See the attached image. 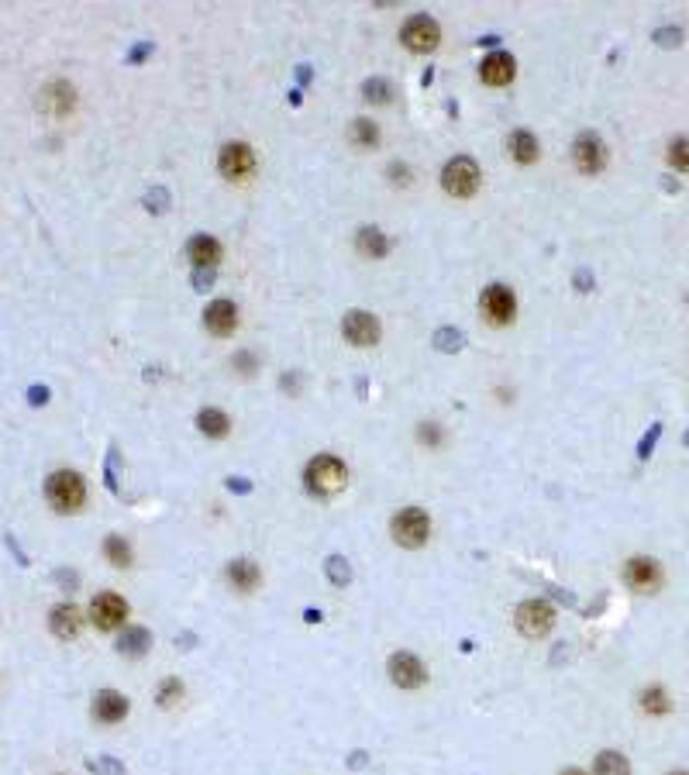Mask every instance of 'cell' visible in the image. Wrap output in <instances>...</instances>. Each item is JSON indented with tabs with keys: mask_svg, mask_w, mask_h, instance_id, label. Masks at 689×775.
I'll use <instances>...</instances> for the list:
<instances>
[{
	"mask_svg": "<svg viewBox=\"0 0 689 775\" xmlns=\"http://www.w3.org/2000/svg\"><path fill=\"white\" fill-rule=\"evenodd\" d=\"M418 444L421 448H442L445 444V427L438 421H421L418 424Z\"/></svg>",
	"mask_w": 689,
	"mask_h": 775,
	"instance_id": "f546056e",
	"label": "cell"
},
{
	"mask_svg": "<svg viewBox=\"0 0 689 775\" xmlns=\"http://www.w3.org/2000/svg\"><path fill=\"white\" fill-rule=\"evenodd\" d=\"M183 679H179V676H169V679H162V683H159V693H156V703L162 710H173L179 703V700H183Z\"/></svg>",
	"mask_w": 689,
	"mask_h": 775,
	"instance_id": "f1b7e54d",
	"label": "cell"
},
{
	"mask_svg": "<svg viewBox=\"0 0 689 775\" xmlns=\"http://www.w3.org/2000/svg\"><path fill=\"white\" fill-rule=\"evenodd\" d=\"M235 366H238V369H242L245 376H248V373H252V369H255V366H252V355H248V352H242V355H238V358H235Z\"/></svg>",
	"mask_w": 689,
	"mask_h": 775,
	"instance_id": "e575fe53",
	"label": "cell"
},
{
	"mask_svg": "<svg viewBox=\"0 0 689 775\" xmlns=\"http://www.w3.org/2000/svg\"><path fill=\"white\" fill-rule=\"evenodd\" d=\"M93 720L97 724H104V728H114V724H121V720H128V713H132V703H128V696L125 693H117V689H100L97 696H93Z\"/></svg>",
	"mask_w": 689,
	"mask_h": 775,
	"instance_id": "8fae6325",
	"label": "cell"
},
{
	"mask_svg": "<svg viewBox=\"0 0 689 775\" xmlns=\"http://www.w3.org/2000/svg\"><path fill=\"white\" fill-rule=\"evenodd\" d=\"M197 431H201L203 438H211V442H221L231 435V418L218 410V407H203L201 414H197Z\"/></svg>",
	"mask_w": 689,
	"mask_h": 775,
	"instance_id": "ffe728a7",
	"label": "cell"
},
{
	"mask_svg": "<svg viewBox=\"0 0 689 775\" xmlns=\"http://www.w3.org/2000/svg\"><path fill=\"white\" fill-rule=\"evenodd\" d=\"M362 97H366L369 104H390V100H393V87H390V80H369V83L362 87Z\"/></svg>",
	"mask_w": 689,
	"mask_h": 775,
	"instance_id": "1f68e13d",
	"label": "cell"
},
{
	"mask_svg": "<svg viewBox=\"0 0 689 775\" xmlns=\"http://www.w3.org/2000/svg\"><path fill=\"white\" fill-rule=\"evenodd\" d=\"M203 328L214 334V338H228V334L238 328V307L231 300H214L203 310Z\"/></svg>",
	"mask_w": 689,
	"mask_h": 775,
	"instance_id": "e0dca14e",
	"label": "cell"
},
{
	"mask_svg": "<svg viewBox=\"0 0 689 775\" xmlns=\"http://www.w3.org/2000/svg\"><path fill=\"white\" fill-rule=\"evenodd\" d=\"M304 489L317 496V500H334L349 489V465L341 462L338 455L324 452L314 455L311 462L304 465Z\"/></svg>",
	"mask_w": 689,
	"mask_h": 775,
	"instance_id": "6da1fadb",
	"label": "cell"
},
{
	"mask_svg": "<svg viewBox=\"0 0 689 775\" xmlns=\"http://www.w3.org/2000/svg\"><path fill=\"white\" fill-rule=\"evenodd\" d=\"M45 496H48V507L56 513H80L87 504V483L73 469H56L45 479Z\"/></svg>",
	"mask_w": 689,
	"mask_h": 775,
	"instance_id": "7a4b0ae2",
	"label": "cell"
},
{
	"mask_svg": "<svg viewBox=\"0 0 689 775\" xmlns=\"http://www.w3.org/2000/svg\"><path fill=\"white\" fill-rule=\"evenodd\" d=\"M573 159H576V166L582 173H603V166H607V149H603V142L597 134L582 132L576 138V149H573Z\"/></svg>",
	"mask_w": 689,
	"mask_h": 775,
	"instance_id": "9a60e30c",
	"label": "cell"
},
{
	"mask_svg": "<svg viewBox=\"0 0 689 775\" xmlns=\"http://www.w3.org/2000/svg\"><path fill=\"white\" fill-rule=\"evenodd\" d=\"M48 400V386H31V403H45Z\"/></svg>",
	"mask_w": 689,
	"mask_h": 775,
	"instance_id": "d590c367",
	"label": "cell"
},
{
	"mask_svg": "<svg viewBox=\"0 0 689 775\" xmlns=\"http://www.w3.org/2000/svg\"><path fill=\"white\" fill-rule=\"evenodd\" d=\"M93 769H97V772H104V775H125V769H121L117 762H111V758H100V762H93Z\"/></svg>",
	"mask_w": 689,
	"mask_h": 775,
	"instance_id": "836d02e7",
	"label": "cell"
},
{
	"mask_svg": "<svg viewBox=\"0 0 689 775\" xmlns=\"http://www.w3.org/2000/svg\"><path fill=\"white\" fill-rule=\"evenodd\" d=\"M48 631H52L59 642L80 638V631H83V614H80V607H76V603H56L52 614H48Z\"/></svg>",
	"mask_w": 689,
	"mask_h": 775,
	"instance_id": "5bb4252c",
	"label": "cell"
},
{
	"mask_svg": "<svg viewBox=\"0 0 689 775\" xmlns=\"http://www.w3.org/2000/svg\"><path fill=\"white\" fill-rule=\"evenodd\" d=\"M224 579H228V586L235 593H252V590L263 586V569L252 558H235V562L224 565Z\"/></svg>",
	"mask_w": 689,
	"mask_h": 775,
	"instance_id": "2e32d148",
	"label": "cell"
},
{
	"mask_svg": "<svg viewBox=\"0 0 689 775\" xmlns=\"http://www.w3.org/2000/svg\"><path fill=\"white\" fill-rule=\"evenodd\" d=\"M507 149H511V155L517 159V162H521V166L534 162V159H538V152H541V149H538V138H534L531 132H524V128H521V132H513L511 138H507Z\"/></svg>",
	"mask_w": 689,
	"mask_h": 775,
	"instance_id": "cb8c5ba5",
	"label": "cell"
},
{
	"mask_svg": "<svg viewBox=\"0 0 689 775\" xmlns=\"http://www.w3.org/2000/svg\"><path fill=\"white\" fill-rule=\"evenodd\" d=\"M642 710H645L648 717H666L668 710H672V700H668V693L662 686H648L642 693Z\"/></svg>",
	"mask_w": 689,
	"mask_h": 775,
	"instance_id": "83f0119b",
	"label": "cell"
},
{
	"mask_svg": "<svg viewBox=\"0 0 689 775\" xmlns=\"http://www.w3.org/2000/svg\"><path fill=\"white\" fill-rule=\"evenodd\" d=\"M149 648H152V634L145 627H125L117 638V651L125 659H142V655H149Z\"/></svg>",
	"mask_w": 689,
	"mask_h": 775,
	"instance_id": "44dd1931",
	"label": "cell"
},
{
	"mask_svg": "<svg viewBox=\"0 0 689 775\" xmlns=\"http://www.w3.org/2000/svg\"><path fill=\"white\" fill-rule=\"evenodd\" d=\"M513 627L524 634V638H545L552 627H556V607L548 603V599H524L521 607H517V614H513Z\"/></svg>",
	"mask_w": 689,
	"mask_h": 775,
	"instance_id": "277c9868",
	"label": "cell"
},
{
	"mask_svg": "<svg viewBox=\"0 0 689 775\" xmlns=\"http://www.w3.org/2000/svg\"><path fill=\"white\" fill-rule=\"evenodd\" d=\"M624 582L634 590V593H655L662 586V565L648 555H634L624 562Z\"/></svg>",
	"mask_w": 689,
	"mask_h": 775,
	"instance_id": "ba28073f",
	"label": "cell"
},
{
	"mask_svg": "<svg viewBox=\"0 0 689 775\" xmlns=\"http://www.w3.org/2000/svg\"><path fill=\"white\" fill-rule=\"evenodd\" d=\"M513 73H517V63H513V56L507 52H493L483 59V66H479V80L487 83V87H507L513 80Z\"/></svg>",
	"mask_w": 689,
	"mask_h": 775,
	"instance_id": "ac0fdd59",
	"label": "cell"
},
{
	"mask_svg": "<svg viewBox=\"0 0 689 775\" xmlns=\"http://www.w3.org/2000/svg\"><path fill=\"white\" fill-rule=\"evenodd\" d=\"M400 39L410 52H435L438 42H442V28H438L435 18H427V14H414L410 22L403 24Z\"/></svg>",
	"mask_w": 689,
	"mask_h": 775,
	"instance_id": "9c48e42d",
	"label": "cell"
},
{
	"mask_svg": "<svg viewBox=\"0 0 689 775\" xmlns=\"http://www.w3.org/2000/svg\"><path fill=\"white\" fill-rule=\"evenodd\" d=\"M386 676H390V683L397 689H403V693H414V689L427 686V679H431L427 665H424L414 651H393L390 662H386Z\"/></svg>",
	"mask_w": 689,
	"mask_h": 775,
	"instance_id": "8992f818",
	"label": "cell"
},
{
	"mask_svg": "<svg viewBox=\"0 0 689 775\" xmlns=\"http://www.w3.org/2000/svg\"><path fill=\"white\" fill-rule=\"evenodd\" d=\"M479 307H483L487 321H493V324H511L513 314H517V297H513L511 287H504V283H493V287L483 289V297H479Z\"/></svg>",
	"mask_w": 689,
	"mask_h": 775,
	"instance_id": "30bf717a",
	"label": "cell"
},
{
	"mask_svg": "<svg viewBox=\"0 0 689 775\" xmlns=\"http://www.w3.org/2000/svg\"><path fill=\"white\" fill-rule=\"evenodd\" d=\"M341 334H345V341H352L358 349H369L379 341V321L366 310H352L341 321Z\"/></svg>",
	"mask_w": 689,
	"mask_h": 775,
	"instance_id": "4fadbf2b",
	"label": "cell"
},
{
	"mask_svg": "<svg viewBox=\"0 0 689 775\" xmlns=\"http://www.w3.org/2000/svg\"><path fill=\"white\" fill-rule=\"evenodd\" d=\"M104 555H108V562H111L114 569H128L134 562L132 541H125L121 534H108V538H104Z\"/></svg>",
	"mask_w": 689,
	"mask_h": 775,
	"instance_id": "d4e9b609",
	"label": "cell"
},
{
	"mask_svg": "<svg viewBox=\"0 0 689 775\" xmlns=\"http://www.w3.org/2000/svg\"><path fill=\"white\" fill-rule=\"evenodd\" d=\"M668 775H689V772H668Z\"/></svg>",
	"mask_w": 689,
	"mask_h": 775,
	"instance_id": "74e56055",
	"label": "cell"
},
{
	"mask_svg": "<svg viewBox=\"0 0 689 775\" xmlns=\"http://www.w3.org/2000/svg\"><path fill=\"white\" fill-rule=\"evenodd\" d=\"M186 255H190V263L201 269H211L221 263V242L218 238H211V235H194L190 245H186Z\"/></svg>",
	"mask_w": 689,
	"mask_h": 775,
	"instance_id": "d6986e66",
	"label": "cell"
},
{
	"mask_svg": "<svg viewBox=\"0 0 689 775\" xmlns=\"http://www.w3.org/2000/svg\"><path fill=\"white\" fill-rule=\"evenodd\" d=\"M593 775H631V762L621 752H600L593 762Z\"/></svg>",
	"mask_w": 689,
	"mask_h": 775,
	"instance_id": "484cf974",
	"label": "cell"
},
{
	"mask_svg": "<svg viewBox=\"0 0 689 775\" xmlns=\"http://www.w3.org/2000/svg\"><path fill=\"white\" fill-rule=\"evenodd\" d=\"M328 579H332L334 586H349V582H352V569H349V562H345L341 555H332V558H328Z\"/></svg>",
	"mask_w": 689,
	"mask_h": 775,
	"instance_id": "d6a6232c",
	"label": "cell"
},
{
	"mask_svg": "<svg viewBox=\"0 0 689 775\" xmlns=\"http://www.w3.org/2000/svg\"><path fill=\"white\" fill-rule=\"evenodd\" d=\"M442 186H445L448 197L469 200L476 190H479V166H476L469 155H455V159H448L445 169H442Z\"/></svg>",
	"mask_w": 689,
	"mask_h": 775,
	"instance_id": "5b68a950",
	"label": "cell"
},
{
	"mask_svg": "<svg viewBox=\"0 0 689 775\" xmlns=\"http://www.w3.org/2000/svg\"><path fill=\"white\" fill-rule=\"evenodd\" d=\"M558 775H586V772H582V769H562Z\"/></svg>",
	"mask_w": 689,
	"mask_h": 775,
	"instance_id": "8d00e7d4",
	"label": "cell"
},
{
	"mask_svg": "<svg viewBox=\"0 0 689 775\" xmlns=\"http://www.w3.org/2000/svg\"><path fill=\"white\" fill-rule=\"evenodd\" d=\"M349 134H352V142H356L358 149H376V145H379V125H376V121H369V117H358V121H352Z\"/></svg>",
	"mask_w": 689,
	"mask_h": 775,
	"instance_id": "4316f807",
	"label": "cell"
},
{
	"mask_svg": "<svg viewBox=\"0 0 689 775\" xmlns=\"http://www.w3.org/2000/svg\"><path fill=\"white\" fill-rule=\"evenodd\" d=\"M90 620L97 631H117L128 620V599L117 593H97L90 603Z\"/></svg>",
	"mask_w": 689,
	"mask_h": 775,
	"instance_id": "52a82bcc",
	"label": "cell"
},
{
	"mask_svg": "<svg viewBox=\"0 0 689 775\" xmlns=\"http://www.w3.org/2000/svg\"><path fill=\"white\" fill-rule=\"evenodd\" d=\"M218 169H221L224 179H245L252 177L255 169V152L245 145V142H228L218 155Z\"/></svg>",
	"mask_w": 689,
	"mask_h": 775,
	"instance_id": "7c38bea8",
	"label": "cell"
},
{
	"mask_svg": "<svg viewBox=\"0 0 689 775\" xmlns=\"http://www.w3.org/2000/svg\"><path fill=\"white\" fill-rule=\"evenodd\" d=\"M390 534L400 548H424L431 541V513L421 507H403L390 521Z\"/></svg>",
	"mask_w": 689,
	"mask_h": 775,
	"instance_id": "3957f363",
	"label": "cell"
},
{
	"mask_svg": "<svg viewBox=\"0 0 689 775\" xmlns=\"http://www.w3.org/2000/svg\"><path fill=\"white\" fill-rule=\"evenodd\" d=\"M668 166L679 169V173H689V138H672L668 142Z\"/></svg>",
	"mask_w": 689,
	"mask_h": 775,
	"instance_id": "4dcf8cb0",
	"label": "cell"
},
{
	"mask_svg": "<svg viewBox=\"0 0 689 775\" xmlns=\"http://www.w3.org/2000/svg\"><path fill=\"white\" fill-rule=\"evenodd\" d=\"M356 248L366 255V259H383V255L390 252V242H386V235H383L379 228L366 224V228L356 235Z\"/></svg>",
	"mask_w": 689,
	"mask_h": 775,
	"instance_id": "603a6c76",
	"label": "cell"
},
{
	"mask_svg": "<svg viewBox=\"0 0 689 775\" xmlns=\"http://www.w3.org/2000/svg\"><path fill=\"white\" fill-rule=\"evenodd\" d=\"M686 442H689V438H686Z\"/></svg>",
	"mask_w": 689,
	"mask_h": 775,
	"instance_id": "f35d334b",
	"label": "cell"
},
{
	"mask_svg": "<svg viewBox=\"0 0 689 775\" xmlns=\"http://www.w3.org/2000/svg\"><path fill=\"white\" fill-rule=\"evenodd\" d=\"M42 104L45 111H52L56 117H63V114L73 111V104H76V97H73V87L63 83V80H56V83H48L42 93Z\"/></svg>",
	"mask_w": 689,
	"mask_h": 775,
	"instance_id": "7402d4cb",
	"label": "cell"
}]
</instances>
